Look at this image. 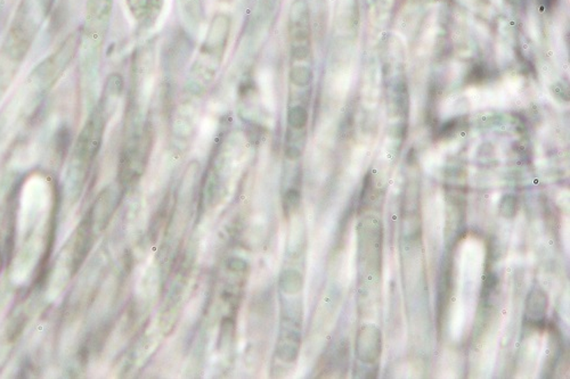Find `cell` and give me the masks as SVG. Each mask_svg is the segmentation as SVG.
I'll return each mask as SVG.
<instances>
[{
	"instance_id": "obj_4",
	"label": "cell",
	"mask_w": 570,
	"mask_h": 379,
	"mask_svg": "<svg viewBox=\"0 0 570 379\" xmlns=\"http://www.w3.org/2000/svg\"><path fill=\"white\" fill-rule=\"evenodd\" d=\"M300 337L294 332H287L280 337L278 345V355L285 362L296 360L299 353Z\"/></svg>"
},
{
	"instance_id": "obj_15",
	"label": "cell",
	"mask_w": 570,
	"mask_h": 379,
	"mask_svg": "<svg viewBox=\"0 0 570 379\" xmlns=\"http://www.w3.org/2000/svg\"><path fill=\"white\" fill-rule=\"evenodd\" d=\"M421 3H440V1H449V0H419Z\"/></svg>"
},
{
	"instance_id": "obj_13",
	"label": "cell",
	"mask_w": 570,
	"mask_h": 379,
	"mask_svg": "<svg viewBox=\"0 0 570 379\" xmlns=\"http://www.w3.org/2000/svg\"><path fill=\"white\" fill-rule=\"evenodd\" d=\"M458 120H452V121L447 122L442 125V130H440V136L444 138L449 137L454 134L455 131L458 130Z\"/></svg>"
},
{
	"instance_id": "obj_12",
	"label": "cell",
	"mask_w": 570,
	"mask_h": 379,
	"mask_svg": "<svg viewBox=\"0 0 570 379\" xmlns=\"http://www.w3.org/2000/svg\"><path fill=\"white\" fill-rule=\"evenodd\" d=\"M248 268V263L243 258H232L227 261V269L232 272H244Z\"/></svg>"
},
{
	"instance_id": "obj_6",
	"label": "cell",
	"mask_w": 570,
	"mask_h": 379,
	"mask_svg": "<svg viewBox=\"0 0 570 379\" xmlns=\"http://www.w3.org/2000/svg\"><path fill=\"white\" fill-rule=\"evenodd\" d=\"M280 288L283 289L284 293L294 295V294H298L303 289V277L298 271L287 269V270L283 271V274L280 276Z\"/></svg>"
},
{
	"instance_id": "obj_9",
	"label": "cell",
	"mask_w": 570,
	"mask_h": 379,
	"mask_svg": "<svg viewBox=\"0 0 570 379\" xmlns=\"http://www.w3.org/2000/svg\"><path fill=\"white\" fill-rule=\"evenodd\" d=\"M487 77H488V70L486 66L481 63H477V64H474L467 72V81L469 84H480L486 80Z\"/></svg>"
},
{
	"instance_id": "obj_5",
	"label": "cell",
	"mask_w": 570,
	"mask_h": 379,
	"mask_svg": "<svg viewBox=\"0 0 570 379\" xmlns=\"http://www.w3.org/2000/svg\"><path fill=\"white\" fill-rule=\"evenodd\" d=\"M135 17L149 22L158 15L163 0H127Z\"/></svg>"
},
{
	"instance_id": "obj_16",
	"label": "cell",
	"mask_w": 570,
	"mask_h": 379,
	"mask_svg": "<svg viewBox=\"0 0 570 379\" xmlns=\"http://www.w3.org/2000/svg\"><path fill=\"white\" fill-rule=\"evenodd\" d=\"M507 1H508V3H519V0H507Z\"/></svg>"
},
{
	"instance_id": "obj_3",
	"label": "cell",
	"mask_w": 570,
	"mask_h": 379,
	"mask_svg": "<svg viewBox=\"0 0 570 379\" xmlns=\"http://www.w3.org/2000/svg\"><path fill=\"white\" fill-rule=\"evenodd\" d=\"M79 36L72 35L66 39L63 46L57 53L45 59L40 65L36 69L33 77L38 84L44 88H50L57 80L59 75L69 65L72 57L75 56V50L78 48Z\"/></svg>"
},
{
	"instance_id": "obj_11",
	"label": "cell",
	"mask_w": 570,
	"mask_h": 379,
	"mask_svg": "<svg viewBox=\"0 0 570 379\" xmlns=\"http://www.w3.org/2000/svg\"><path fill=\"white\" fill-rule=\"evenodd\" d=\"M518 201L513 195H505L502 199L501 213L505 218H512L517 213Z\"/></svg>"
},
{
	"instance_id": "obj_7",
	"label": "cell",
	"mask_w": 570,
	"mask_h": 379,
	"mask_svg": "<svg viewBox=\"0 0 570 379\" xmlns=\"http://www.w3.org/2000/svg\"><path fill=\"white\" fill-rule=\"evenodd\" d=\"M287 125L291 130H301L308 122V112L303 104H293L287 109Z\"/></svg>"
},
{
	"instance_id": "obj_2",
	"label": "cell",
	"mask_w": 570,
	"mask_h": 379,
	"mask_svg": "<svg viewBox=\"0 0 570 379\" xmlns=\"http://www.w3.org/2000/svg\"><path fill=\"white\" fill-rule=\"evenodd\" d=\"M287 31L290 40V55L293 63L306 62L312 54V26L308 3L294 0L291 3Z\"/></svg>"
},
{
	"instance_id": "obj_14",
	"label": "cell",
	"mask_w": 570,
	"mask_h": 379,
	"mask_svg": "<svg viewBox=\"0 0 570 379\" xmlns=\"http://www.w3.org/2000/svg\"><path fill=\"white\" fill-rule=\"evenodd\" d=\"M544 3H546V8L548 10H552L555 8V5H557V0H543Z\"/></svg>"
},
{
	"instance_id": "obj_1",
	"label": "cell",
	"mask_w": 570,
	"mask_h": 379,
	"mask_svg": "<svg viewBox=\"0 0 570 379\" xmlns=\"http://www.w3.org/2000/svg\"><path fill=\"white\" fill-rule=\"evenodd\" d=\"M230 28L231 21L228 16L224 14L215 16L200 52L199 59L192 70L193 80L190 82V91L202 93L215 77L227 44Z\"/></svg>"
},
{
	"instance_id": "obj_8",
	"label": "cell",
	"mask_w": 570,
	"mask_h": 379,
	"mask_svg": "<svg viewBox=\"0 0 570 379\" xmlns=\"http://www.w3.org/2000/svg\"><path fill=\"white\" fill-rule=\"evenodd\" d=\"M313 71L306 64L293 63L290 70V82L294 87L306 88L312 84Z\"/></svg>"
},
{
	"instance_id": "obj_10",
	"label": "cell",
	"mask_w": 570,
	"mask_h": 379,
	"mask_svg": "<svg viewBox=\"0 0 570 379\" xmlns=\"http://www.w3.org/2000/svg\"><path fill=\"white\" fill-rule=\"evenodd\" d=\"M300 201H301V195H300L299 190H296V188H291V190H287L285 195H284L283 199V208L285 215H287L289 212L294 211V210L299 208Z\"/></svg>"
}]
</instances>
